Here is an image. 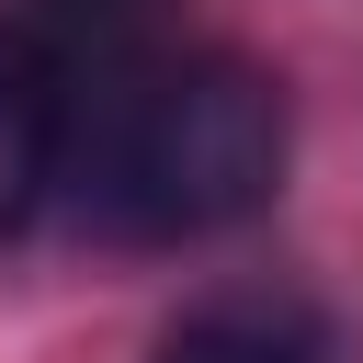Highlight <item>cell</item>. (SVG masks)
Here are the masks:
<instances>
[{
  "instance_id": "obj_1",
  "label": "cell",
  "mask_w": 363,
  "mask_h": 363,
  "mask_svg": "<svg viewBox=\"0 0 363 363\" xmlns=\"http://www.w3.org/2000/svg\"><path fill=\"white\" fill-rule=\"evenodd\" d=\"M284 159H295L284 79L227 45L136 57V68H102L91 91H68V182H79L91 227L136 238V250L250 227L284 193Z\"/></svg>"
},
{
  "instance_id": "obj_2",
  "label": "cell",
  "mask_w": 363,
  "mask_h": 363,
  "mask_svg": "<svg viewBox=\"0 0 363 363\" xmlns=\"http://www.w3.org/2000/svg\"><path fill=\"white\" fill-rule=\"evenodd\" d=\"M68 91L79 68L34 23H0V238H23L34 204L68 182Z\"/></svg>"
},
{
  "instance_id": "obj_3",
  "label": "cell",
  "mask_w": 363,
  "mask_h": 363,
  "mask_svg": "<svg viewBox=\"0 0 363 363\" xmlns=\"http://www.w3.org/2000/svg\"><path fill=\"white\" fill-rule=\"evenodd\" d=\"M147 363H340L329 318L295 306V295H204L193 318L159 329Z\"/></svg>"
},
{
  "instance_id": "obj_4",
  "label": "cell",
  "mask_w": 363,
  "mask_h": 363,
  "mask_svg": "<svg viewBox=\"0 0 363 363\" xmlns=\"http://www.w3.org/2000/svg\"><path fill=\"white\" fill-rule=\"evenodd\" d=\"M136 11H159V0H34L23 23H34V34L57 45V57H68V34H125Z\"/></svg>"
}]
</instances>
